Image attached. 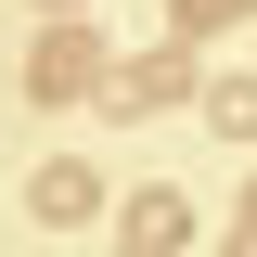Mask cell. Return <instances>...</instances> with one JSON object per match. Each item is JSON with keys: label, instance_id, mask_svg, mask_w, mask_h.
I'll return each mask as SVG.
<instances>
[{"label": "cell", "instance_id": "cell-4", "mask_svg": "<svg viewBox=\"0 0 257 257\" xmlns=\"http://www.w3.org/2000/svg\"><path fill=\"white\" fill-rule=\"evenodd\" d=\"M206 116H219L231 142H257V77H231V90H206Z\"/></svg>", "mask_w": 257, "mask_h": 257}, {"label": "cell", "instance_id": "cell-1", "mask_svg": "<svg viewBox=\"0 0 257 257\" xmlns=\"http://www.w3.org/2000/svg\"><path fill=\"white\" fill-rule=\"evenodd\" d=\"M64 90H90V26H77V39H39V103H64Z\"/></svg>", "mask_w": 257, "mask_h": 257}, {"label": "cell", "instance_id": "cell-6", "mask_svg": "<svg viewBox=\"0 0 257 257\" xmlns=\"http://www.w3.org/2000/svg\"><path fill=\"white\" fill-rule=\"evenodd\" d=\"M52 13H90V0H52Z\"/></svg>", "mask_w": 257, "mask_h": 257}, {"label": "cell", "instance_id": "cell-5", "mask_svg": "<svg viewBox=\"0 0 257 257\" xmlns=\"http://www.w3.org/2000/svg\"><path fill=\"white\" fill-rule=\"evenodd\" d=\"M231 13H244V0H180V39L193 26H231Z\"/></svg>", "mask_w": 257, "mask_h": 257}, {"label": "cell", "instance_id": "cell-2", "mask_svg": "<svg viewBox=\"0 0 257 257\" xmlns=\"http://www.w3.org/2000/svg\"><path fill=\"white\" fill-rule=\"evenodd\" d=\"M90 206H103V180H90V167H39V219H64V231H77Z\"/></svg>", "mask_w": 257, "mask_h": 257}, {"label": "cell", "instance_id": "cell-3", "mask_svg": "<svg viewBox=\"0 0 257 257\" xmlns=\"http://www.w3.org/2000/svg\"><path fill=\"white\" fill-rule=\"evenodd\" d=\"M155 103H180V64H128L116 77V116H155Z\"/></svg>", "mask_w": 257, "mask_h": 257}]
</instances>
